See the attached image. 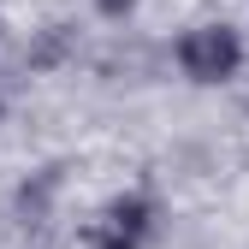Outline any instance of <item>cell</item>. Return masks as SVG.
<instances>
[{
	"label": "cell",
	"instance_id": "cell-3",
	"mask_svg": "<svg viewBox=\"0 0 249 249\" xmlns=\"http://www.w3.org/2000/svg\"><path fill=\"white\" fill-rule=\"evenodd\" d=\"M95 6H101L107 18H124V12H131V6H137V0H95Z\"/></svg>",
	"mask_w": 249,
	"mask_h": 249
},
{
	"label": "cell",
	"instance_id": "cell-1",
	"mask_svg": "<svg viewBox=\"0 0 249 249\" xmlns=\"http://www.w3.org/2000/svg\"><path fill=\"white\" fill-rule=\"evenodd\" d=\"M178 66H184V77H196V83H226V77L243 66L237 30H226V24H202V30H190V36L178 42Z\"/></svg>",
	"mask_w": 249,
	"mask_h": 249
},
{
	"label": "cell",
	"instance_id": "cell-2",
	"mask_svg": "<svg viewBox=\"0 0 249 249\" xmlns=\"http://www.w3.org/2000/svg\"><path fill=\"white\" fill-rule=\"evenodd\" d=\"M148 231H154V202L119 196V202L101 208V220L89 226V249H142Z\"/></svg>",
	"mask_w": 249,
	"mask_h": 249
}]
</instances>
